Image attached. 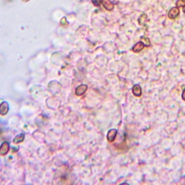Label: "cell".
<instances>
[{
  "instance_id": "1",
  "label": "cell",
  "mask_w": 185,
  "mask_h": 185,
  "mask_svg": "<svg viewBox=\"0 0 185 185\" xmlns=\"http://www.w3.org/2000/svg\"><path fill=\"white\" fill-rule=\"evenodd\" d=\"M180 10L178 9V7H174L170 10V11L168 12V17L171 19H176V18L178 17L179 16Z\"/></svg>"
},
{
  "instance_id": "2",
  "label": "cell",
  "mask_w": 185,
  "mask_h": 185,
  "mask_svg": "<svg viewBox=\"0 0 185 185\" xmlns=\"http://www.w3.org/2000/svg\"><path fill=\"white\" fill-rule=\"evenodd\" d=\"M116 135H117V130L116 129H111L108 131V133H107V141L109 142H113V141L116 138Z\"/></svg>"
},
{
  "instance_id": "3",
  "label": "cell",
  "mask_w": 185,
  "mask_h": 185,
  "mask_svg": "<svg viewBox=\"0 0 185 185\" xmlns=\"http://www.w3.org/2000/svg\"><path fill=\"white\" fill-rule=\"evenodd\" d=\"M9 143L7 142V141H4V142L2 143V144L0 147V155L1 156H4V155L7 154L8 153L9 150Z\"/></svg>"
},
{
  "instance_id": "4",
  "label": "cell",
  "mask_w": 185,
  "mask_h": 185,
  "mask_svg": "<svg viewBox=\"0 0 185 185\" xmlns=\"http://www.w3.org/2000/svg\"><path fill=\"white\" fill-rule=\"evenodd\" d=\"M87 90V86L85 84H82V85L79 86L76 89V95H82Z\"/></svg>"
},
{
  "instance_id": "5",
  "label": "cell",
  "mask_w": 185,
  "mask_h": 185,
  "mask_svg": "<svg viewBox=\"0 0 185 185\" xmlns=\"http://www.w3.org/2000/svg\"><path fill=\"white\" fill-rule=\"evenodd\" d=\"M8 110H9V106L7 102L4 101V102H2L0 104V114L2 115V116H4V115L7 114Z\"/></svg>"
},
{
  "instance_id": "6",
  "label": "cell",
  "mask_w": 185,
  "mask_h": 185,
  "mask_svg": "<svg viewBox=\"0 0 185 185\" xmlns=\"http://www.w3.org/2000/svg\"><path fill=\"white\" fill-rule=\"evenodd\" d=\"M144 44L142 42H138V43H136V44H135V45L133 46V51L135 52V53H138V52L141 51V50L144 49Z\"/></svg>"
},
{
  "instance_id": "7",
  "label": "cell",
  "mask_w": 185,
  "mask_h": 185,
  "mask_svg": "<svg viewBox=\"0 0 185 185\" xmlns=\"http://www.w3.org/2000/svg\"><path fill=\"white\" fill-rule=\"evenodd\" d=\"M133 93L134 94V95L137 97H139L141 95V86L138 85V84H135L133 87Z\"/></svg>"
},
{
  "instance_id": "8",
  "label": "cell",
  "mask_w": 185,
  "mask_h": 185,
  "mask_svg": "<svg viewBox=\"0 0 185 185\" xmlns=\"http://www.w3.org/2000/svg\"><path fill=\"white\" fill-rule=\"evenodd\" d=\"M102 3H103V4H104V7H105L107 10H113V4L110 1H109V0H103Z\"/></svg>"
},
{
  "instance_id": "9",
  "label": "cell",
  "mask_w": 185,
  "mask_h": 185,
  "mask_svg": "<svg viewBox=\"0 0 185 185\" xmlns=\"http://www.w3.org/2000/svg\"><path fill=\"white\" fill-rule=\"evenodd\" d=\"M24 138H25V135H24V134H20V135L15 137V138L13 139V141L15 144H19V143L22 142V141H24Z\"/></svg>"
},
{
  "instance_id": "10",
  "label": "cell",
  "mask_w": 185,
  "mask_h": 185,
  "mask_svg": "<svg viewBox=\"0 0 185 185\" xmlns=\"http://www.w3.org/2000/svg\"><path fill=\"white\" fill-rule=\"evenodd\" d=\"M141 40H143L144 42H142L144 44L145 46H150V39L148 38H146V37H141Z\"/></svg>"
},
{
  "instance_id": "11",
  "label": "cell",
  "mask_w": 185,
  "mask_h": 185,
  "mask_svg": "<svg viewBox=\"0 0 185 185\" xmlns=\"http://www.w3.org/2000/svg\"><path fill=\"white\" fill-rule=\"evenodd\" d=\"M185 5V0H178L176 2V7H184Z\"/></svg>"
},
{
  "instance_id": "12",
  "label": "cell",
  "mask_w": 185,
  "mask_h": 185,
  "mask_svg": "<svg viewBox=\"0 0 185 185\" xmlns=\"http://www.w3.org/2000/svg\"><path fill=\"white\" fill-rule=\"evenodd\" d=\"M181 97H182V99L185 101V89L184 90V91L182 92V95H181Z\"/></svg>"
},
{
  "instance_id": "13",
  "label": "cell",
  "mask_w": 185,
  "mask_h": 185,
  "mask_svg": "<svg viewBox=\"0 0 185 185\" xmlns=\"http://www.w3.org/2000/svg\"><path fill=\"white\" fill-rule=\"evenodd\" d=\"M183 11H184L185 13V5L184 6V7H183Z\"/></svg>"
}]
</instances>
